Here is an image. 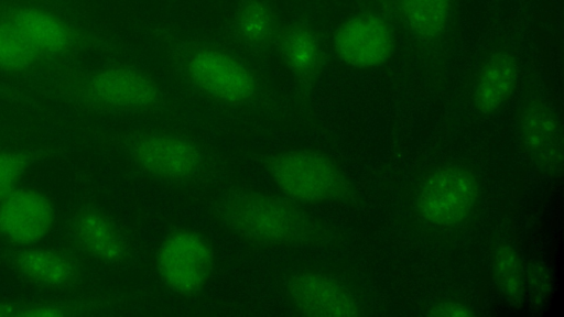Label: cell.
I'll return each instance as SVG.
<instances>
[{"label":"cell","instance_id":"24","mask_svg":"<svg viewBox=\"0 0 564 317\" xmlns=\"http://www.w3.org/2000/svg\"><path fill=\"white\" fill-rule=\"evenodd\" d=\"M22 305L11 302H0V317L19 316Z\"/></svg>","mask_w":564,"mask_h":317},{"label":"cell","instance_id":"1","mask_svg":"<svg viewBox=\"0 0 564 317\" xmlns=\"http://www.w3.org/2000/svg\"><path fill=\"white\" fill-rule=\"evenodd\" d=\"M219 223L236 238L262 247H300L322 238L318 222L284 196L235 190L216 206Z\"/></svg>","mask_w":564,"mask_h":317},{"label":"cell","instance_id":"12","mask_svg":"<svg viewBox=\"0 0 564 317\" xmlns=\"http://www.w3.org/2000/svg\"><path fill=\"white\" fill-rule=\"evenodd\" d=\"M279 54L289 70L303 84L313 83L323 64V50L317 34L308 25L294 23L276 35Z\"/></svg>","mask_w":564,"mask_h":317},{"label":"cell","instance_id":"13","mask_svg":"<svg viewBox=\"0 0 564 317\" xmlns=\"http://www.w3.org/2000/svg\"><path fill=\"white\" fill-rule=\"evenodd\" d=\"M73 231L80 247L91 256L109 263L126 256V243L113 222L102 212L84 209L73 219Z\"/></svg>","mask_w":564,"mask_h":317},{"label":"cell","instance_id":"20","mask_svg":"<svg viewBox=\"0 0 564 317\" xmlns=\"http://www.w3.org/2000/svg\"><path fill=\"white\" fill-rule=\"evenodd\" d=\"M494 272L503 295L519 302L524 292L523 270L517 252L510 245H501L494 256Z\"/></svg>","mask_w":564,"mask_h":317},{"label":"cell","instance_id":"9","mask_svg":"<svg viewBox=\"0 0 564 317\" xmlns=\"http://www.w3.org/2000/svg\"><path fill=\"white\" fill-rule=\"evenodd\" d=\"M0 21L44 57L66 53L84 42L78 30L58 14L42 7L24 4L9 8Z\"/></svg>","mask_w":564,"mask_h":317},{"label":"cell","instance_id":"16","mask_svg":"<svg viewBox=\"0 0 564 317\" xmlns=\"http://www.w3.org/2000/svg\"><path fill=\"white\" fill-rule=\"evenodd\" d=\"M521 134L525 149L539 158L555 156L558 140L557 123L542 103L530 105L521 118Z\"/></svg>","mask_w":564,"mask_h":317},{"label":"cell","instance_id":"5","mask_svg":"<svg viewBox=\"0 0 564 317\" xmlns=\"http://www.w3.org/2000/svg\"><path fill=\"white\" fill-rule=\"evenodd\" d=\"M477 197L478 185L471 172L459 166H445L424 181L416 206L427 222L448 227L469 216Z\"/></svg>","mask_w":564,"mask_h":317},{"label":"cell","instance_id":"11","mask_svg":"<svg viewBox=\"0 0 564 317\" xmlns=\"http://www.w3.org/2000/svg\"><path fill=\"white\" fill-rule=\"evenodd\" d=\"M54 222L52 201L34 189H14L0 200V237L30 245L41 241Z\"/></svg>","mask_w":564,"mask_h":317},{"label":"cell","instance_id":"21","mask_svg":"<svg viewBox=\"0 0 564 317\" xmlns=\"http://www.w3.org/2000/svg\"><path fill=\"white\" fill-rule=\"evenodd\" d=\"M30 163V156L25 153L0 151V200L17 189Z\"/></svg>","mask_w":564,"mask_h":317},{"label":"cell","instance_id":"6","mask_svg":"<svg viewBox=\"0 0 564 317\" xmlns=\"http://www.w3.org/2000/svg\"><path fill=\"white\" fill-rule=\"evenodd\" d=\"M89 103L111 110H145L161 98L156 81L145 73L127 66H109L89 74L80 85Z\"/></svg>","mask_w":564,"mask_h":317},{"label":"cell","instance_id":"17","mask_svg":"<svg viewBox=\"0 0 564 317\" xmlns=\"http://www.w3.org/2000/svg\"><path fill=\"white\" fill-rule=\"evenodd\" d=\"M452 0H402V15L408 28L424 39L437 36L445 29Z\"/></svg>","mask_w":564,"mask_h":317},{"label":"cell","instance_id":"10","mask_svg":"<svg viewBox=\"0 0 564 317\" xmlns=\"http://www.w3.org/2000/svg\"><path fill=\"white\" fill-rule=\"evenodd\" d=\"M285 295L300 315L351 317L360 314L349 289L324 274L304 272L291 276L285 285Z\"/></svg>","mask_w":564,"mask_h":317},{"label":"cell","instance_id":"3","mask_svg":"<svg viewBox=\"0 0 564 317\" xmlns=\"http://www.w3.org/2000/svg\"><path fill=\"white\" fill-rule=\"evenodd\" d=\"M156 272L174 294L189 297L205 288L215 266V251L208 239L192 229L170 232L155 254Z\"/></svg>","mask_w":564,"mask_h":317},{"label":"cell","instance_id":"4","mask_svg":"<svg viewBox=\"0 0 564 317\" xmlns=\"http://www.w3.org/2000/svg\"><path fill=\"white\" fill-rule=\"evenodd\" d=\"M183 69L196 88L223 103H247L258 90L252 72L237 57L216 47L193 48L184 58Z\"/></svg>","mask_w":564,"mask_h":317},{"label":"cell","instance_id":"22","mask_svg":"<svg viewBox=\"0 0 564 317\" xmlns=\"http://www.w3.org/2000/svg\"><path fill=\"white\" fill-rule=\"evenodd\" d=\"M73 308L61 305H22L19 316L24 317H58L73 315Z\"/></svg>","mask_w":564,"mask_h":317},{"label":"cell","instance_id":"23","mask_svg":"<svg viewBox=\"0 0 564 317\" xmlns=\"http://www.w3.org/2000/svg\"><path fill=\"white\" fill-rule=\"evenodd\" d=\"M429 315L436 317H468L474 315V313L471 308L462 303L445 300L433 305L429 310Z\"/></svg>","mask_w":564,"mask_h":317},{"label":"cell","instance_id":"14","mask_svg":"<svg viewBox=\"0 0 564 317\" xmlns=\"http://www.w3.org/2000/svg\"><path fill=\"white\" fill-rule=\"evenodd\" d=\"M518 77L516 58L506 52L491 55L481 67L475 89L474 103L481 112L499 109L511 96Z\"/></svg>","mask_w":564,"mask_h":317},{"label":"cell","instance_id":"2","mask_svg":"<svg viewBox=\"0 0 564 317\" xmlns=\"http://www.w3.org/2000/svg\"><path fill=\"white\" fill-rule=\"evenodd\" d=\"M264 170L276 189L294 203H326L347 193L339 167L328 156L315 151L274 152L264 160Z\"/></svg>","mask_w":564,"mask_h":317},{"label":"cell","instance_id":"8","mask_svg":"<svg viewBox=\"0 0 564 317\" xmlns=\"http://www.w3.org/2000/svg\"><path fill=\"white\" fill-rule=\"evenodd\" d=\"M333 47L346 65L367 69L386 63L392 52L393 36L381 18L361 14L340 24L334 34Z\"/></svg>","mask_w":564,"mask_h":317},{"label":"cell","instance_id":"18","mask_svg":"<svg viewBox=\"0 0 564 317\" xmlns=\"http://www.w3.org/2000/svg\"><path fill=\"white\" fill-rule=\"evenodd\" d=\"M236 26L242 41L252 46H264L276 36L273 12L262 0L246 1L238 10Z\"/></svg>","mask_w":564,"mask_h":317},{"label":"cell","instance_id":"7","mask_svg":"<svg viewBox=\"0 0 564 317\" xmlns=\"http://www.w3.org/2000/svg\"><path fill=\"white\" fill-rule=\"evenodd\" d=\"M131 157L143 173L169 181L193 176L203 163L202 153L193 142L161 132L138 138L132 145Z\"/></svg>","mask_w":564,"mask_h":317},{"label":"cell","instance_id":"19","mask_svg":"<svg viewBox=\"0 0 564 317\" xmlns=\"http://www.w3.org/2000/svg\"><path fill=\"white\" fill-rule=\"evenodd\" d=\"M43 57L14 30L0 21V70H25Z\"/></svg>","mask_w":564,"mask_h":317},{"label":"cell","instance_id":"15","mask_svg":"<svg viewBox=\"0 0 564 317\" xmlns=\"http://www.w3.org/2000/svg\"><path fill=\"white\" fill-rule=\"evenodd\" d=\"M13 265L28 280L54 288L70 285L78 273L67 255L47 249H25L17 253Z\"/></svg>","mask_w":564,"mask_h":317}]
</instances>
